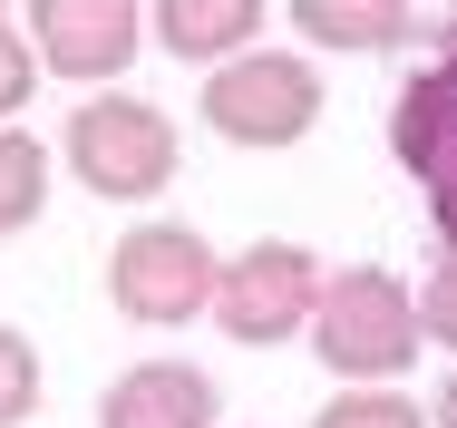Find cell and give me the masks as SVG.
<instances>
[{"label": "cell", "instance_id": "obj_15", "mask_svg": "<svg viewBox=\"0 0 457 428\" xmlns=\"http://www.w3.org/2000/svg\"><path fill=\"white\" fill-rule=\"evenodd\" d=\"M419 331L428 350H457V244H438V263L419 273Z\"/></svg>", "mask_w": 457, "mask_h": 428}, {"label": "cell", "instance_id": "obj_7", "mask_svg": "<svg viewBox=\"0 0 457 428\" xmlns=\"http://www.w3.org/2000/svg\"><path fill=\"white\" fill-rule=\"evenodd\" d=\"M97 428H224V390L195 360H137L97 390Z\"/></svg>", "mask_w": 457, "mask_h": 428}, {"label": "cell", "instance_id": "obj_12", "mask_svg": "<svg viewBox=\"0 0 457 428\" xmlns=\"http://www.w3.org/2000/svg\"><path fill=\"white\" fill-rule=\"evenodd\" d=\"M312 428H438L409 390H389V380H341L321 409H312Z\"/></svg>", "mask_w": 457, "mask_h": 428}, {"label": "cell", "instance_id": "obj_8", "mask_svg": "<svg viewBox=\"0 0 457 428\" xmlns=\"http://www.w3.org/2000/svg\"><path fill=\"white\" fill-rule=\"evenodd\" d=\"M389 156L419 175V185L457 166V49H428L399 79V97H389Z\"/></svg>", "mask_w": 457, "mask_h": 428}, {"label": "cell", "instance_id": "obj_5", "mask_svg": "<svg viewBox=\"0 0 457 428\" xmlns=\"http://www.w3.org/2000/svg\"><path fill=\"white\" fill-rule=\"evenodd\" d=\"M321 282L331 263L292 234H263L244 254H224V282H214V331L234 350H273V341H302L312 312H321Z\"/></svg>", "mask_w": 457, "mask_h": 428}, {"label": "cell", "instance_id": "obj_3", "mask_svg": "<svg viewBox=\"0 0 457 428\" xmlns=\"http://www.w3.org/2000/svg\"><path fill=\"white\" fill-rule=\"evenodd\" d=\"M312 360L331 370V380H399L428 331H419V292L399 282V273H379V263H341L331 282H321V312H312Z\"/></svg>", "mask_w": 457, "mask_h": 428}, {"label": "cell", "instance_id": "obj_4", "mask_svg": "<svg viewBox=\"0 0 457 428\" xmlns=\"http://www.w3.org/2000/svg\"><path fill=\"white\" fill-rule=\"evenodd\" d=\"M195 117H204L224 147H253V156L302 147V137L321 127V69H312V49H263V39H253V49H234V59L204 69Z\"/></svg>", "mask_w": 457, "mask_h": 428}, {"label": "cell", "instance_id": "obj_14", "mask_svg": "<svg viewBox=\"0 0 457 428\" xmlns=\"http://www.w3.org/2000/svg\"><path fill=\"white\" fill-rule=\"evenodd\" d=\"M39 79H49V69H39V39H29V20H10V10H0V127L29 107V88H39Z\"/></svg>", "mask_w": 457, "mask_h": 428}, {"label": "cell", "instance_id": "obj_6", "mask_svg": "<svg viewBox=\"0 0 457 428\" xmlns=\"http://www.w3.org/2000/svg\"><path fill=\"white\" fill-rule=\"evenodd\" d=\"M39 69L79 88H117L146 49V0H29Z\"/></svg>", "mask_w": 457, "mask_h": 428}, {"label": "cell", "instance_id": "obj_18", "mask_svg": "<svg viewBox=\"0 0 457 428\" xmlns=\"http://www.w3.org/2000/svg\"><path fill=\"white\" fill-rule=\"evenodd\" d=\"M428 39H438V49H457V10H448V20H438V29H428Z\"/></svg>", "mask_w": 457, "mask_h": 428}, {"label": "cell", "instance_id": "obj_11", "mask_svg": "<svg viewBox=\"0 0 457 428\" xmlns=\"http://www.w3.org/2000/svg\"><path fill=\"white\" fill-rule=\"evenodd\" d=\"M39 205H49V147L10 117V127H0V234H29Z\"/></svg>", "mask_w": 457, "mask_h": 428}, {"label": "cell", "instance_id": "obj_2", "mask_svg": "<svg viewBox=\"0 0 457 428\" xmlns=\"http://www.w3.org/2000/svg\"><path fill=\"white\" fill-rule=\"evenodd\" d=\"M214 282H224V254L185 224V214H137L117 244H107V302L117 322L137 331H185L214 312Z\"/></svg>", "mask_w": 457, "mask_h": 428}, {"label": "cell", "instance_id": "obj_1", "mask_svg": "<svg viewBox=\"0 0 457 428\" xmlns=\"http://www.w3.org/2000/svg\"><path fill=\"white\" fill-rule=\"evenodd\" d=\"M59 166L107 205H156L176 185V117L127 88H88L59 127Z\"/></svg>", "mask_w": 457, "mask_h": 428}, {"label": "cell", "instance_id": "obj_16", "mask_svg": "<svg viewBox=\"0 0 457 428\" xmlns=\"http://www.w3.org/2000/svg\"><path fill=\"white\" fill-rule=\"evenodd\" d=\"M428 234H438V244H457V166L428 175Z\"/></svg>", "mask_w": 457, "mask_h": 428}, {"label": "cell", "instance_id": "obj_10", "mask_svg": "<svg viewBox=\"0 0 457 428\" xmlns=\"http://www.w3.org/2000/svg\"><path fill=\"white\" fill-rule=\"evenodd\" d=\"M282 10H292V29H302L312 49H351V59L419 39V10H409V0H282Z\"/></svg>", "mask_w": 457, "mask_h": 428}, {"label": "cell", "instance_id": "obj_13", "mask_svg": "<svg viewBox=\"0 0 457 428\" xmlns=\"http://www.w3.org/2000/svg\"><path fill=\"white\" fill-rule=\"evenodd\" d=\"M39 390H49V370H39V341L20 331V322H0V428H20L39 409Z\"/></svg>", "mask_w": 457, "mask_h": 428}, {"label": "cell", "instance_id": "obj_17", "mask_svg": "<svg viewBox=\"0 0 457 428\" xmlns=\"http://www.w3.org/2000/svg\"><path fill=\"white\" fill-rule=\"evenodd\" d=\"M428 419H438V428H457V370L438 380V399H428Z\"/></svg>", "mask_w": 457, "mask_h": 428}, {"label": "cell", "instance_id": "obj_9", "mask_svg": "<svg viewBox=\"0 0 457 428\" xmlns=\"http://www.w3.org/2000/svg\"><path fill=\"white\" fill-rule=\"evenodd\" d=\"M263 10H273V0H146V39H156L166 59L214 69V59H234V49L263 39Z\"/></svg>", "mask_w": 457, "mask_h": 428}, {"label": "cell", "instance_id": "obj_19", "mask_svg": "<svg viewBox=\"0 0 457 428\" xmlns=\"http://www.w3.org/2000/svg\"><path fill=\"white\" fill-rule=\"evenodd\" d=\"M0 10H10V0H0Z\"/></svg>", "mask_w": 457, "mask_h": 428}]
</instances>
